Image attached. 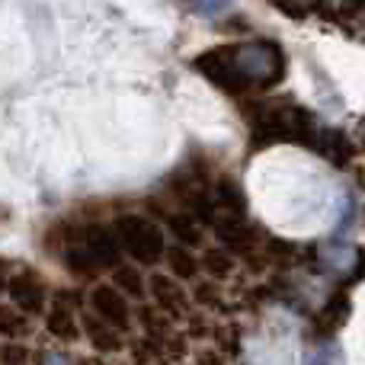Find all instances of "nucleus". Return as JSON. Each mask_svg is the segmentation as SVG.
I'll return each instance as SVG.
<instances>
[{
	"label": "nucleus",
	"mask_w": 365,
	"mask_h": 365,
	"mask_svg": "<svg viewBox=\"0 0 365 365\" xmlns=\"http://www.w3.org/2000/svg\"><path fill=\"white\" fill-rule=\"evenodd\" d=\"M272 4H276L279 10L285 13V16H295V19H302L308 10H317V6H321L324 0H272Z\"/></svg>",
	"instance_id": "obj_10"
},
{
	"label": "nucleus",
	"mask_w": 365,
	"mask_h": 365,
	"mask_svg": "<svg viewBox=\"0 0 365 365\" xmlns=\"http://www.w3.org/2000/svg\"><path fill=\"white\" fill-rule=\"evenodd\" d=\"M45 324H48V330L55 336H61V340H77L81 336V321H77L74 314H71V308L64 302H55L48 311V317H45Z\"/></svg>",
	"instance_id": "obj_7"
},
{
	"label": "nucleus",
	"mask_w": 365,
	"mask_h": 365,
	"mask_svg": "<svg viewBox=\"0 0 365 365\" xmlns=\"http://www.w3.org/2000/svg\"><path fill=\"white\" fill-rule=\"evenodd\" d=\"M164 257H167V263H170V269H173V276H182V279H189V276H195V259L189 257V250L186 247H173V250H164Z\"/></svg>",
	"instance_id": "obj_9"
},
{
	"label": "nucleus",
	"mask_w": 365,
	"mask_h": 365,
	"mask_svg": "<svg viewBox=\"0 0 365 365\" xmlns=\"http://www.w3.org/2000/svg\"><path fill=\"white\" fill-rule=\"evenodd\" d=\"M192 6L202 16H221V13L231 6V0H192Z\"/></svg>",
	"instance_id": "obj_11"
},
{
	"label": "nucleus",
	"mask_w": 365,
	"mask_h": 365,
	"mask_svg": "<svg viewBox=\"0 0 365 365\" xmlns=\"http://www.w3.org/2000/svg\"><path fill=\"white\" fill-rule=\"evenodd\" d=\"M90 314L100 317L113 330H128V324H132V308H128L125 295L113 285H96L90 292Z\"/></svg>",
	"instance_id": "obj_5"
},
{
	"label": "nucleus",
	"mask_w": 365,
	"mask_h": 365,
	"mask_svg": "<svg viewBox=\"0 0 365 365\" xmlns=\"http://www.w3.org/2000/svg\"><path fill=\"white\" fill-rule=\"evenodd\" d=\"M253 145H282V141H308L314 138V115L298 103H247Z\"/></svg>",
	"instance_id": "obj_1"
},
{
	"label": "nucleus",
	"mask_w": 365,
	"mask_h": 365,
	"mask_svg": "<svg viewBox=\"0 0 365 365\" xmlns=\"http://www.w3.org/2000/svg\"><path fill=\"white\" fill-rule=\"evenodd\" d=\"M4 285H6V276H4V272H0V295H4Z\"/></svg>",
	"instance_id": "obj_13"
},
{
	"label": "nucleus",
	"mask_w": 365,
	"mask_h": 365,
	"mask_svg": "<svg viewBox=\"0 0 365 365\" xmlns=\"http://www.w3.org/2000/svg\"><path fill=\"white\" fill-rule=\"evenodd\" d=\"M234 68L244 77L247 90H269L285 77V51L266 38L240 42L234 45Z\"/></svg>",
	"instance_id": "obj_2"
},
{
	"label": "nucleus",
	"mask_w": 365,
	"mask_h": 365,
	"mask_svg": "<svg viewBox=\"0 0 365 365\" xmlns=\"http://www.w3.org/2000/svg\"><path fill=\"white\" fill-rule=\"evenodd\" d=\"M135 276V269H128V266H122V269H115V282L119 285H125L128 292H145V285H141V279H132Z\"/></svg>",
	"instance_id": "obj_12"
},
{
	"label": "nucleus",
	"mask_w": 365,
	"mask_h": 365,
	"mask_svg": "<svg viewBox=\"0 0 365 365\" xmlns=\"http://www.w3.org/2000/svg\"><path fill=\"white\" fill-rule=\"evenodd\" d=\"M0 334L4 336H23L26 334V314L13 304H0Z\"/></svg>",
	"instance_id": "obj_8"
},
{
	"label": "nucleus",
	"mask_w": 365,
	"mask_h": 365,
	"mask_svg": "<svg viewBox=\"0 0 365 365\" xmlns=\"http://www.w3.org/2000/svg\"><path fill=\"white\" fill-rule=\"evenodd\" d=\"M4 292L10 295V304L16 311H45V289H42V282H38L32 272H23V276H6V285H4Z\"/></svg>",
	"instance_id": "obj_6"
},
{
	"label": "nucleus",
	"mask_w": 365,
	"mask_h": 365,
	"mask_svg": "<svg viewBox=\"0 0 365 365\" xmlns=\"http://www.w3.org/2000/svg\"><path fill=\"white\" fill-rule=\"evenodd\" d=\"M113 231H115L119 247L128 257L138 259V263H158L167 250L164 231H160L151 218H145V215H122L113 225Z\"/></svg>",
	"instance_id": "obj_3"
},
{
	"label": "nucleus",
	"mask_w": 365,
	"mask_h": 365,
	"mask_svg": "<svg viewBox=\"0 0 365 365\" xmlns=\"http://www.w3.org/2000/svg\"><path fill=\"white\" fill-rule=\"evenodd\" d=\"M192 68L199 71L212 87H218L221 93H231V96L250 93L244 77L234 68V45H212V48L199 51V55L192 58Z\"/></svg>",
	"instance_id": "obj_4"
}]
</instances>
